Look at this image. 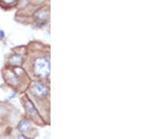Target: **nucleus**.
I'll return each instance as SVG.
<instances>
[{
	"label": "nucleus",
	"instance_id": "obj_1",
	"mask_svg": "<svg viewBox=\"0 0 158 139\" xmlns=\"http://www.w3.org/2000/svg\"><path fill=\"white\" fill-rule=\"evenodd\" d=\"M35 74L40 77H46L50 73V63L48 58L41 57L35 60L34 64Z\"/></svg>",
	"mask_w": 158,
	"mask_h": 139
},
{
	"label": "nucleus",
	"instance_id": "obj_2",
	"mask_svg": "<svg viewBox=\"0 0 158 139\" xmlns=\"http://www.w3.org/2000/svg\"><path fill=\"white\" fill-rule=\"evenodd\" d=\"M33 92L37 97L46 96L48 93L47 88L42 82H35L32 87Z\"/></svg>",
	"mask_w": 158,
	"mask_h": 139
},
{
	"label": "nucleus",
	"instance_id": "obj_3",
	"mask_svg": "<svg viewBox=\"0 0 158 139\" xmlns=\"http://www.w3.org/2000/svg\"><path fill=\"white\" fill-rule=\"evenodd\" d=\"M30 126H31V123L29 120H23L19 124V129L20 132L25 133L30 129Z\"/></svg>",
	"mask_w": 158,
	"mask_h": 139
},
{
	"label": "nucleus",
	"instance_id": "obj_4",
	"mask_svg": "<svg viewBox=\"0 0 158 139\" xmlns=\"http://www.w3.org/2000/svg\"><path fill=\"white\" fill-rule=\"evenodd\" d=\"M36 18L37 21H44L47 20L49 17V11H40L36 14Z\"/></svg>",
	"mask_w": 158,
	"mask_h": 139
},
{
	"label": "nucleus",
	"instance_id": "obj_5",
	"mask_svg": "<svg viewBox=\"0 0 158 139\" xmlns=\"http://www.w3.org/2000/svg\"><path fill=\"white\" fill-rule=\"evenodd\" d=\"M13 65H20L23 63V58L19 55H14L10 59Z\"/></svg>",
	"mask_w": 158,
	"mask_h": 139
},
{
	"label": "nucleus",
	"instance_id": "obj_6",
	"mask_svg": "<svg viewBox=\"0 0 158 139\" xmlns=\"http://www.w3.org/2000/svg\"><path fill=\"white\" fill-rule=\"evenodd\" d=\"M26 106H27V110H28V112L31 114L32 115H35V113H36V110H35V108L34 107V105L32 104V103L30 102V101H27L26 103Z\"/></svg>",
	"mask_w": 158,
	"mask_h": 139
},
{
	"label": "nucleus",
	"instance_id": "obj_7",
	"mask_svg": "<svg viewBox=\"0 0 158 139\" xmlns=\"http://www.w3.org/2000/svg\"><path fill=\"white\" fill-rule=\"evenodd\" d=\"M18 139H27L26 137H25V136L23 135H19V138H18Z\"/></svg>",
	"mask_w": 158,
	"mask_h": 139
},
{
	"label": "nucleus",
	"instance_id": "obj_8",
	"mask_svg": "<svg viewBox=\"0 0 158 139\" xmlns=\"http://www.w3.org/2000/svg\"><path fill=\"white\" fill-rule=\"evenodd\" d=\"M1 139H13L11 137H9V136H4V137H2Z\"/></svg>",
	"mask_w": 158,
	"mask_h": 139
}]
</instances>
